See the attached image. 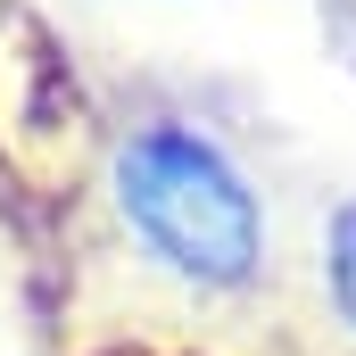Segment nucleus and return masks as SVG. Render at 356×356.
I'll return each mask as SVG.
<instances>
[{
    "mask_svg": "<svg viewBox=\"0 0 356 356\" xmlns=\"http://www.w3.org/2000/svg\"><path fill=\"white\" fill-rule=\"evenodd\" d=\"M323 290H332L340 323L356 332V199H340L323 216Z\"/></svg>",
    "mask_w": 356,
    "mask_h": 356,
    "instance_id": "obj_2",
    "label": "nucleus"
},
{
    "mask_svg": "<svg viewBox=\"0 0 356 356\" xmlns=\"http://www.w3.org/2000/svg\"><path fill=\"white\" fill-rule=\"evenodd\" d=\"M108 191L124 232L158 257L166 273H182L191 290H241L266 266V207L257 182L241 175V158L199 133V124H141L116 141L108 158Z\"/></svg>",
    "mask_w": 356,
    "mask_h": 356,
    "instance_id": "obj_1",
    "label": "nucleus"
}]
</instances>
